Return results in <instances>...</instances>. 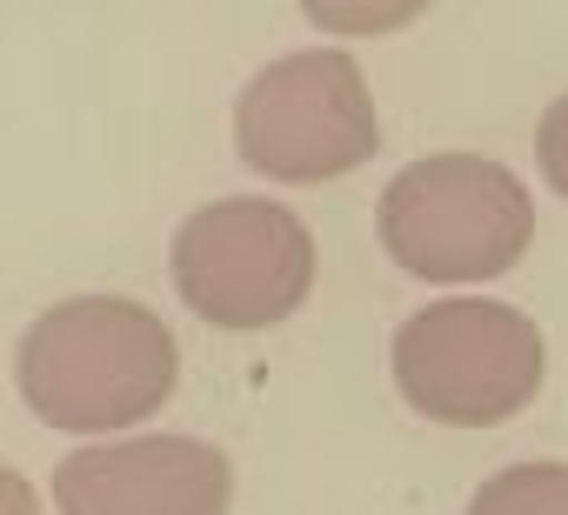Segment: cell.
Listing matches in <instances>:
<instances>
[{
	"label": "cell",
	"instance_id": "6da1fadb",
	"mask_svg": "<svg viewBox=\"0 0 568 515\" xmlns=\"http://www.w3.org/2000/svg\"><path fill=\"white\" fill-rule=\"evenodd\" d=\"M181 349L174 329L128 295H74L28 322L14 349L21 402L61 435L141 428L174 402Z\"/></svg>",
	"mask_w": 568,
	"mask_h": 515
},
{
	"label": "cell",
	"instance_id": "7a4b0ae2",
	"mask_svg": "<svg viewBox=\"0 0 568 515\" xmlns=\"http://www.w3.org/2000/svg\"><path fill=\"white\" fill-rule=\"evenodd\" d=\"M535 241V201L515 168L481 154L408 161L382 194V248L415 282H495Z\"/></svg>",
	"mask_w": 568,
	"mask_h": 515
},
{
	"label": "cell",
	"instance_id": "3957f363",
	"mask_svg": "<svg viewBox=\"0 0 568 515\" xmlns=\"http://www.w3.org/2000/svg\"><path fill=\"white\" fill-rule=\"evenodd\" d=\"M548 342L541 329L481 295L428 302L395 329V388L415 415L442 428H495L541 395Z\"/></svg>",
	"mask_w": 568,
	"mask_h": 515
},
{
	"label": "cell",
	"instance_id": "277c9868",
	"mask_svg": "<svg viewBox=\"0 0 568 515\" xmlns=\"http://www.w3.org/2000/svg\"><path fill=\"white\" fill-rule=\"evenodd\" d=\"M168 275L181 302L227 335L288 322L315 289V234L295 208L267 194H227L174 228Z\"/></svg>",
	"mask_w": 568,
	"mask_h": 515
},
{
	"label": "cell",
	"instance_id": "5b68a950",
	"mask_svg": "<svg viewBox=\"0 0 568 515\" xmlns=\"http://www.w3.org/2000/svg\"><path fill=\"white\" fill-rule=\"evenodd\" d=\"M234 148L254 174L288 188H315L375 161L382 114L362 81V61L342 48L267 61L234 101Z\"/></svg>",
	"mask_w": 568,
	"mask_h": 515
},
{
	"label": "cell",
	"instance_id": "8992f818",
	"mask_svg": "<svg viewBox=\"0 0 568 515\" xmlns=\"http://www.w3.org/2000/svg\"><path fill=\"white\" fill-rule=\"evenodd\" d=\"M234 462L194 435H128L74 448L54 468L61 515H227Z\"/></svg>",
	"mask_w": 568,
	"mask_h": 515
},
{
	"label": "cell",
	"instance_id": "52a82bcc",
	"mask_svg": "<svg viewBox=\"0 0 568 515\" xmlns=\"http://www.w3.org/2000/svg\"><path fill=\"white\" fill-rule=\"evenodd\" d=\"M462 515H568V462H508L468 495Z\"/></svg>",
	"mask_w": 568,
	"mask_h": 515
},
{
	"label": "cell",
	"instance_id": "ba28073f",
	"mask_svg": "<svg viewBox=\"0 0 568 515\" xmlns=\"http://www.w3.org/2000/svg\"><path fill=\"white\" fill-rule=\"evenodd\" d=\"M535 161H541V181L568 201V94L541 114V134H535Z\"/></svg>",
	"mask_w": 568,
	"mask_h": 515
},
{
	"label": "cell",
	"instance_id": "9c48e42d",
	"mask_svg": "<svg viewBox=\"0 0 568 515\" xmlns=\"http://www.w3.org/2000/svg\"><path fill=\"white\" fill-rule=\"evenodd\" d=\"M308 21H315V28H335V34H388V28H408V21H415V8H402V14H342V8H308Z\"/></svg>",
	"mask_w": 568,
	"mask_h": 515
},
{
	"label": "cell",
	"instance_id": "30bf717a",
	"mask_svg": "<svg viewBox=\"0 0 568 515\" xmlns=\"http://www.w3.org/2000/svg\"><path fill=\"white\" fill-rule=\"evenodd\" d=\"M0 515H41V502H34V482H28L21 468H8V475H0Z\"/></svg>",
	"mask_w": 568,
	"mask_h": 515
}]
</instances>
